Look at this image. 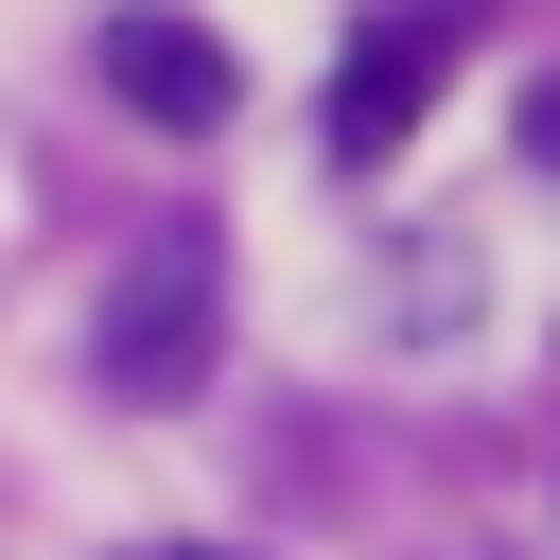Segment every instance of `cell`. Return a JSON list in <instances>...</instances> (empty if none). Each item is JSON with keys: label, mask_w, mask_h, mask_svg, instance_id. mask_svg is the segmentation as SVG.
Segmentation results:
<instances>
[{"label": "cell", "mask_w": 560, "mask_h": 560, "mask_svg": "<svg viewBox=\"0 0 560 560\" xmlns=\"http://www.w3.org/2000/svg\"><path fill=\"white\" fill-rule=\"evenodd\" d=\"M455 52H472V18H455V0L368 18V35L332 52V105H315V122H332V158H350V175H368V158H402V140H420V105L455 88Z\"/></svg>", "instance_id": "obj_1"}, {"label": "cell", "mask_w": 560, "mask_h": 560, "mask_svg": "<svg viewBox=\"0 0 560 560\" xmlns=\"http://www.w3.org/2000/svg\"><path fill=\"white\" fill-rule=\"evenodd\" d=\"M210 332H228L210 262H192V245H158V262H122V280H105V332H88V368H105L122 402H175V385H210Z\"/></svg>", "instance_id": "obj_2"}, {"label": "cell", "mask_w": 560, "mask_h": 560, "mask_svg": "<svg viewBox=\"0 0 560 560\" xmlns=\"http://www.w3.org/2000/svg\"><path fill=\"white\" fill-rule=\"evenodd\" d=\"M105 88H122L140 122H175V140H210V122L245 105L228 35H192V18H105Z\"/></svg>", "instance_id": "obj_3"}, {"label": "cell", "mask_w": 560, "mask_h": 560, "mask_svg": "<svg viewBox=\"0 0 560 560\" xmlns=\"http://www.w3.org/2000/svg\"><path fill=\"white\" fill-rule=\"evenodd\" d=\"M525 140H542V158H560V70H542V105H525Z\"/></svg>", "instance_id": "obj_4"}, {"label": "cell", "mask_w": 560, "mask_h": 560, "mask_svg": "<svg viewBox=\"0 0 560 560\" xmlns=\"http://www.w3.org/2000/svg\"><path fill=\"white\" fill-rule=\"evenodd\" d=\"M158 560H192V542H158Z\"/></svg>", "instance_id": "obj_5"}]
</instances>
